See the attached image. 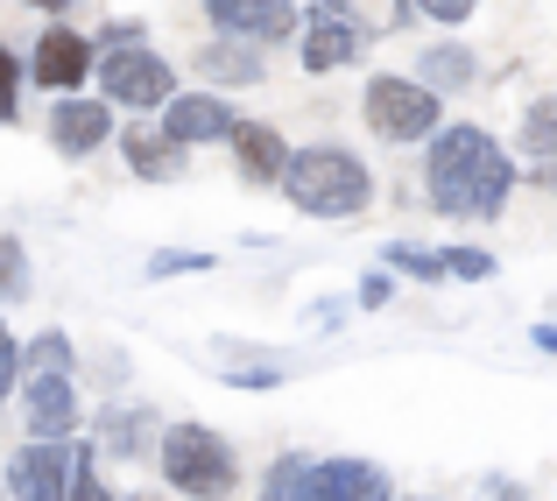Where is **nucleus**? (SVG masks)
I'll return each instance as SVG.
<instances>
[{
  "label": "nucleus",
  "instance_id": "1",
  "mask_svg": "<svg viewBox=\"0 0 557 501\" xmlns=\"http://www.w3.org/2000/svg\"><path fill=\"white\" fill-rule=\"evenodd\" d=\"M423 184H431V205L445 219H502L508 191H516V163L502 156V142L487 127L459 121V127H437L431 135Z\"/></svg>",
  "mask_w": 557,
  "mask_h": 501
},
{
  "label": "nucleus",
  "instance_id": "2",
  "mask_svg": "<svg viewBox=\"0 0 557 501\" xmlns=\"http://www.w3.org/2000/svg\"><path fill=\"white\" fill-rule=\"evenodd\" d=\"M283 198L297 205L304 219H354L374 205V176L354 149L339 142H318V149H289L283 170Z\"/></svg>",
  "mask_w": 557,
  "mask_h": 501
},
{
  "label": "nucleus",
  "instance_id": "3",
  "mask_svg": "<svg viewBox=\"0 0 557 501\" xmlns=\"http://www.w3.org/2000/svg\"><path fill=\"white\" fill-rule=\"evenodd\" d=\"M156 460H163V480L184 501H226L233 488H240V460H233V445L212 438L205 424H170Z\"/></svg>",
  "mask_w": 557,
  "mask_h": 501
},
{
  "label": "nucleus",
  "instance_id": "4",
  "mask_svg": "<svg viewBox=\"0 0 557 501\" xmlns=\"http://www.w3.org/2000/svg\"><path fill=\"white\" fill-rule=\"evenodd\" d=\"M92 78H99V99H107V107H127V113H156V107H170V99H177V71H170L149 42L99 50Z\"/></svg>",
  "mask_w": 557,
  "mask_h": 501
},
{
  "label": "nucleus",
  "instance_id": "5",
  "mask_svg": "<svg viewBox=\"0 0 557 501\" xmlns=\"http://www.w3.org/2000/svg\"><path fill=\"white\" fill-rule=\"evenodd\" d=\"M437 99L445 93H431V85L423 78H395V71H381V78H368V99H360V107H368V127L381 142H431L437 127Z\"/></svg>",
  "mask_w": 557,
  "mask_h": 501
},
{
  "label": "nucleus",
  "instance_id": "6",
  "mask_svg": "<svg viewBox=\"0 0 557 501\" xmlns=\"http://www.w3.org/2000/svg\"><path fill=\"white\" fill-rule=\"evenodd\" d=\"M92 445H71V438H36L8 460V494L14 501H71V474Z\"/></svg>",
  "mask_w": 557,
  "mask_h": 501
},
{
  "label": "nucleus",
  "instance_id": "7",
  "mask_svg": "<svg viewBox=\"0 0 557 501\" xmlns=\"http://www.w3.org/2000/svg\"><path fill=\"white\" fill-rule=\"evenodd\" d=\"M92 64H99L92 36H78L71 22H57V28H42L36 57H28V78H36V85H50V93H78V85L92 78Z\"/></svg>",
  "mask_w": 557,
  "mask_h": 501
},
{
  "label": "nucleus",
  "instance_id": "8",
  "mask_svg": "<svg viewBox=\"0 0 557 501\" xmlns=\"http://www.w3.org/2000/svg\"><path fill=\"white\" fill-rule=\"evenodd\" d=\"M107 142H113V107H107V99L64 93V99L50 107V149H57V156H71V163H78V156L107 149Z\"/></svg>",
  "mask_w": 557,
  "mask_h": 501
},
{
  "label": "nucleus",
  "instance_id": "9",
  "mask_svg": "<svg viewBox=\"0 0 557 501\" xmlns=\"http://www.w3.org/2000/svg\"><path fill=\"white\" fill-rule=\"evenodd\" d=\"M233 127H240V113H233L212 85H205V93H177L163 107V135H177L184 149H198V142H226Z\"/></svg>",
  "mask_w": 557,
  "mask_h": 501
},
{
  "label": "nucleus",
  "instance_id": "10",
  "mask_svg": "<svg viewBox=\"0 0 557 501\" xmlns=\"http://www.w3.org/2000/svg\"><path fill=\"white\" fill-rule=\"evenodd\" d=\"M219 36H255V42H283L297 36V8L289 0H205Z\"/></svg>",
  "mask_w": 557,
  "mask_h": 501
},
{
  "label": "nucleus",
  "instance_id": "11",
  "mask_svg": "<svg viewBox=\"0 0 557 501\" xmlns=\"http://www.w3.org/2000/svg\"><path fill=\"white\" fill-rule=\"evenodd\" d=\"M198 71H205L212 93H226V85H261V78H269V42H255V36H212L198 50Z\"/></svg>",
  "mask_w": 557,
  "mask_h": 501
},
{
  "label": "nucleus",
  "instance_id": "12",
  "mask_svg": "<svg viewBox=\"0 0 557 501\" xmlns=\"http://www.w3.org/2000/svg\"><path fill=\"white\" fill-rule=\"evenodd\" d=\"M22 417L36 438H71L78 431V389L71 375H28L22 381Z\"/></svg>",
  "mask_w": 557,
  "mask_h": 501
},
{
  "label": "nucleus",
  "instance_id": "13",
  "mask_svg": "<svg viewBox=\"0 0 557 501\" xmlns=\"http://www.w3.org/2000/svg\"><path fill=\"white\" fill-rule=\"evenodd\" d=\"M297 50H304V71H318V78H325V71L354 64V57L368 50V36H360L354 22H339V14H325V8H318L311 22L297 28Z\"/></svg>",
  "mask_w": 557,
  "mask_h": 501
},
{
  "label": "nucleus",
  "instance_id": "14",
  "mask_svg": "<svg viewBox=\"0 0 557 501\" xmlns=\"http://www.w3.org/2000/svg\"><path fill=\"white\" fill-rule=\"evenodd\" d=\"M226 142H233V163H240L247 184H283V170H289V142L275 135L269 121H240Z\"/></svg>",
  "mask_w": 557,
  "mask_h": 501
},
{
  "label": "nucleus",
  "instance_id": "15",
  "mask_svg": "<svg viewBox=\"0 0 557 501\" xmlns=\"http://www.w3.org/2000/svg\"><path fill=\"white\" fill-rule=\"evenodd\" d=\"M121 149L141 184H177L184 176V142L163 135V127H121Z\"/></svg>",
  "mask_w": 557,
  "mask_h": 501
},
{
  "label": "nucleus",
  "instance_id": "16",
  "mask_svg": "<svg viewBox=\"0 0 557 501\" xmlns=\"http://www.w3.org/2000/svg\"><path fill=\"white\" fill-rule=\"evenodd\" d=\"M318 501H395L388 466H368V460H318Z\"/></svg>",
  "mask_w": 557,
  "mask_h": 501
},
{
  "label": "nucleus",
  "instance_id": "17",
  "mask_svg": "<svg viewBox=\"0 0 557 501\" xmlns=\"http://www.w3.org/2000/svg\"><path fill=\"white\" fill-rule=\"evenodd\" d=\"M318 8L339 14V22H354L360 36H388V28H403L409 14H417L409 0H318Z\"/></svg>",
  "mask_w": 557,
  "mask_h": 501
},
{
  "label": "nucleus",
  "instance_id": "18",
  "mask_svg": "<svg viewBox=\"0 0 557 501\" xmlns=\"http://www.w3.org/2000/svg\"><path fill=\"white\" fill-rule=\"evenodd\" d=\"M417 71H423V85H431V93H466V85L480 78V57L459 50V42H445V50H423Z\"/></svg>",
  "mask_w": 557,
  "mask_h": 501
},
{
  "label": "nucleus",
  "instance_id": "19",
  "mask_svg": "<svg viewBox=\"0 0 557 501\" xmlns=\"http://www.w3.org/2000/svg\"><path fill=\"white\" fill-rule=\"evenodd\" d=\"M261 501H318V460L283 452V460L269 466V480H261Z\"/></svg>",
  "mask_w": 557,
  "mask_h": 501
},
{
  "label": "nucleus",
  "instance_id": "20",
  "mask_svg": "<svg viewBox=\"0 0 557 501\" xmlns=\"http://www.w3.org/2000/svg\"><path fill=\"white\" fill-rule=\"evenodd\" d=\"M522 149H530L536 163H557V93H544L522 113Z\"/></svg>",
  "mask_w": 557,
  "mask_h": 501
},
{
  "label": "nucleus",
  "instance_id": "21",
  "mask_svg": "<svg viewBox=\"0 0 557 501\" xmlns=\"http://www.w3.org/2000/svg\"><path fill=\"white\" fill-rule=\"evenodd\" d=\"M22 367L28 375H71V339L64 332H36L22 346Z\"/></svg>",
  "mask_w": 557,
  "mask_h": 501
},
{
  "label": "nucleus",
  "instance_id": "22",
  "mask_svg": "<svg viewBox=\"0 0 557 501\" xmlns=\"http://www.w3.org/2000/svg\"><path fill=\"white\" fill-rule=\"evenodd\" d=\"M28 297V255L14 233H0V304H22Z\"/></svg>",
  "mask_w": 557,
  "mask_h": 501
},
{
  "label": "nucleus",
  "instance_id": "23",
  "mask_svg": "<svg viewBox=\"0 0 557 501\" xmlns=\"http://www.w3.org/2000/svg\"><path fill=\"white\" fill-rule=\"evenodd\" d=\"M149 438V410H107V445L113 452H141Z\"/></svg>",
  "mask_w": 557,
  "mask_h": 501
},
{
  "label": "nucleus",
  "instance_id": "24",
  "mask_svg": "<svg viewBox=\"0 0 557 501\" xmlns=\"http://www.w3.org/2000/svg\"><path fill=\"white\" fill-rule=\"evenodd\" d=\"M388 269H403V276H417V283H437L445 276V255H423V247H388Z\"/></svg>",
  "mask_w": 557,
  "mask_h": 501
},
{
  "label": "nucleus",
  "instance_id": "25",
  "mask_svg": "<svg viewBox=\"0 0 557 501\" xmlns=\"http://www.w3.org/2000/svg\"><path fill=\"white\" fill-rule=\"evenodd\" d=\"M445 276L480 283V276H494V255H487V247H451V255H445Z\"/></svg>",
  "mask_w": 557,
  "mask_h": 501
},
{
  "label": "nucleus",
  "instance_id": "26",
  "mask_svg": "<svg viewBox=\"0 0 557 501\" xmlns=\"http://www.w3.org/2000/svg\"><path fill=\"white\" fill-rule=\"evenodd\" d=\"M22 113V64H14V50L0 42V121H14Z\"/></svg>",
  "mask_w": 557,
  "mask_h": 501
},
{
  "label": "nucleus",
  "instance_id": "27",
  "mask_svg": "<svg viewBox=\"0 0 557 501\" xmlns=\"http://www.w3.org/2000/svg\"><path fill=\"white\" fill-rule=\"evenodd\" d=\"M212 269V255H184V247H163V255H149V276L163 283V276H198Z\"/></svg>",
  "mask_w": 557,
  "mask_h": 501
},
{
  "label": "nucleus",
  "instance_id": "28",
  "mask_svg": "<svg viewBox=\"0 0 557 501\" xmlns=\"http://www.w3.org/2000/svg\"><path fill=\"white\" fill-rule=\"evenodd\" d=\"M409 8H417V14H431V22H473V8H480V0H409Z\"/></svg>",
  "mask_w": 557,
  "mask_h": 501
},
{
  "label": "nucleus",
  "instance_id": "29",
  "mask_svg": "<svg viewBox=\"0 0 557 501\" xmlns=\"http://www.w3.org/2000/svg\"><path fill=\"white\" fill-rule=\"evenodd\" d=\"M14 381H22V346H14V332L0 326V403L14 395Z\"/></svg>",
  "mask_w": 557,
  "mask_h": 501
},
{
  "label": "nucleus",
  "instance_id": "30",
  "mask_svg": "<svg viewBox=\"0 0 557 501\" xmlns=\"http://www.w3.org/2000/svg\"><path fill=\"white\" fill-rule=\"evenodd\" d=\"M71 501H121V494H107V488H99L92 452H85V460H78V474H71Z\"/></svg>",
  "mask_w": 557,
  "mask_h": 501
},
{
  "label": "nucleus",
  "instance_id": "31",
  "mask_svg": "<svg viewBox=\"0 0 557 501\" xmlns=\"http://www.w3.org/2000/svg\"><path fill=\"white\" fill-rule=\"evenodd\" d=\"M395 297V283H388V269H368L360 276V311H381V304Z\"/></svg>",
  "mask_w": 557,
  "mask_h": 501
},
{
  "label": "nucleus",
  "instance_id": "32",
  "mask_svg": "<svg viewBox=\"0 0 557 501\" xmlns=\"http://www.w3.org/2000/svg\"><path fill=\"white\" fill-rule=\"evenodd\" d=\"M127 42H141V22H107L99 28V50H127Z\"/></svg>",
  "mask_w": 557,
  "mask_h": 501
},
{
  "label": "nucleus",
  "instance_id": "33",
  "mask_svg": "<svg viewBox=\"0 0 557 501\" xmlns=\"http://www.w3.org/2000/svg\"><path fill=\"white\" fill-rule=\"evenodd\" d=\"M530 339H536V353H550V361H557V326H536Z\"/></svg>",
  "mask_w": 557,
  "mask_h": 501
},
{
  "label": "nucleus",
  "instance_id": "34",
  "mask_svg": "<svg viewBox=\"0 0 557 501\" xmlns=\"http://www.w3.org/2000/svg\"><path fill=\"white\" fill-rule=\"evenodd\" d=\"M536 191H557V163H536V176H530Z\"/></svg>",
  "mask_w": 557,
  "mask_h": 501
},
{
  "label": "nucleus",
  "instance_id": "35",
  "mask_svg": "<svg viewBox=\"0 0 557 501\" xmlns=\"http://www.w3.org/2000/svg\"><path fill=\"white\" fill-rule=\"evenodd\" d=\"M36 8H50V14H71V8H78V0H36Z\"/></svg>",
  "mask_w": 557,
  "mask_h": 501
}]
</instances>
